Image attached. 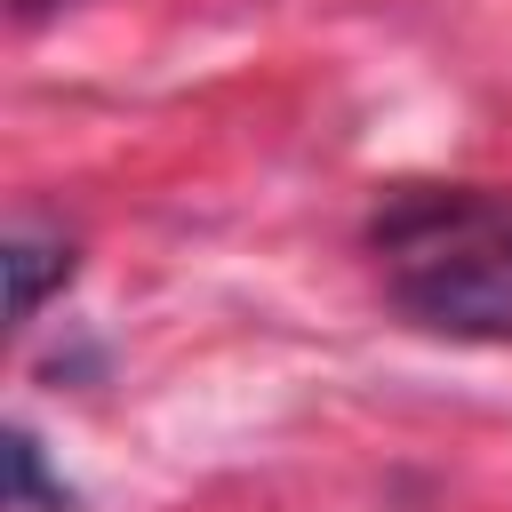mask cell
I'll list each match as a JSON object with an SVG mask.
<instances>
[{
  "mask_svg": "<svg viewBox=\"0 0 512 512\" xmlns=\"http://www.w3.org/2000/svg\"><path fill=\"white\" fill-rule=\"evenodd\" d=\"M56 280H72V248L64 240H8V312L16 320H32L40 312V296L56 288Z\"/></svg>",
  "mask_w": 512,
  "mask_h": 512,
  "instance_id": "obj_1",
  "label": "cell"
},
{
  "mask_svg": "<svg viewBox=\"0 0 512 512\" xmlns=\"http://www.w3.org/2000/svg\"><path fill=\"white\" fill-rule=\"evenodd\" d=\"M8 504H16V512H72V488H64V480H48L40 440H32L24 424L8 432Z\"/></svg>",
  "mask_w": 512,
  "mask_h": 512,
  "instance_id": "obj_2",
  "label": "cell"
},
{
  "mask_svg": "<svg viewBox=\"0 0 512 512\" xmlns=\"http://www.w3.org/2000/svg\"><path fill=\"white\" fill-rule=\"evenodd\" d=\"M48 8H64V0H16V16H48Z\"/></svg>",
  "mask_w": 512,
  "mask_h": 512,
  "instance_id": "obj_3",
  "label": "cell"
}]
</instances>
